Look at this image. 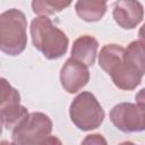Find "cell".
<instances>
[{
  "instance_id": "5",
  "label": "cell",
  "mask_w": 145,
  "mask_h": 145,
  "mask_svg": "<svg viewBox=\"0 0 145 145\" xmlns=\"http://www.w3.org/2000/svg\"><path fill=\"white\" fill-rule=\"evenodd\" d=\"M52 131L51 119L42 112L28 113L11 133V140L15 144H43Z\"/></svg>"
},
{
  "instance_id": "1",
  "label": "cell",
  "mask_w": 145,
  "mask_h": 145,
  "mask_svg": "<svg viewBox=\"0 0 145 145\" xmlns=\"http://www.w3.org/2000/svg\"><path fill=\"white\" fill-rule=\"evenodd\" d=\"M31 36L35 49L49 60L59 59L67 52V35L53 25L48 16H40L32 20Z\"/></svg>"
},
{
  "instance_id": "12",
  "label": "cell",
  "mask_w": 145,
  "mask_h": 145,
  "mask_svg": "<svg viewBox=\"0 0 145 145\" xmlns=\"http://www.w3.org/2000/svg\"><path fill=\"white\" fill-rule=\"evenodd\" d=\"M125 54V48L119 44H106L104 45L99 54L100 67L110 75L112 70L121 62Z\"/></svg>"
},
{
  "instance_id": "16",
  "label": "cell",
  "mask_w": 145,
  "mask_h": 145,
  "mask_svg": "<svg viewBox=\"0 0 145 145\" xmlns=\"http://www.w3.org/2000/svg\"><path fill=\"white\" fill-rule=\"evenodd\" d=\"M143 46H144V49H145V24L139 28V31H138V40H137Z\"/></svg>"
},
{
  "instance_id": "15",
  "label": "cell",
  "mask_w": 145,
  "mask_h": 145,
  "mask_svg": "<svg viewBox=\"0 0 145 145\" xmlns=\"http://www.w3.org/2000/svg\"><path fill=\"white\" fill-rule=\"evenodd\" d=\"M135 99H136V102H137L139 105H142V106L145 109V88L140 89V91H139V92L136 94Z\"/></svg>"
},
{
  "instance_id": "13",
  "label": "cell",
  "mask_w": 145,
  "mask_h": 145,
  "mask_svg": "<svg viewBox=\"0 0 145 145\" xmlns=\"http://www.w3.org/2000/svg\"><path fill=\"white\" fill-rule=\"evenodd\" d=\"M72 0H33L32 9L40 16L54 15L71 5Z\"/></svg>"
},
{
  "instance_id": "14",
  "label": "cell",
  "mask_w": 145,
  "mask_h": 145,
  "mask_svg": "<svg viewBox=\"0 0 145 145\" xmlns=\"http://www.w3.org/2000/svg\"><path fill=\"white\" fill-rule=\"evenodd\" d=\"M87 143H91V144H101V143L106 144V140L101 135H89L83 140V144H87Z\"/></svg>"
},
{
  "instance_id": "6",
  "label": "cell",
  "mask_w": 145,
  "mask_h": 145,
  "mask_svg": "<svg viewBox=\"0 0 145 145\" xmlns=\"http://www.w3.org/2000/svg\"><path fill=\"white\" fill-rule=\"evenodd\" d=\"M28 111L20 105V95L5 78H1L0 92V119L6 129H14L26 116Z\"/></svg>"
},
{
  "instance_id": "4",
  "label": "cell",
  "mask_w": 145,
  "mask_h": 145,
  "mask_svg": "<svg viewBox=\"0 0 145 145\" xmlns=\"http://www.w3.org/2000/svg\"><path fill=\"white\" fill-rule=\"evenodd\" d=\"M69 116L74 125L84 131L100 127L104 120V111L91 92H82L74 99Z\"/></svg>"
},
{
  "instance_id": "2",
  "label": "cell",
  "mask_w": 145,
  "mask_h": 145,
  "mask_svg": "<svg viewBox=\"0 0 145 145\" xmlns=\"http://www.w3.org/2000/svg\"><path fill=\"white\" fill-rule=\"evenodd\" d=\"M145 75V49L138 42H131L126 49L121 62L110 74L113 84L123 91L135 89Z\"/></svg>"
},
{
  "instance_id": "8",
  "label": "cell",
  "mask_w": 145,
  "mask_h": 145,
  "mask_svg": "<svg viewBox=\"0 0 145 145\" xmlns=\"http://www.w3.org/2000/svg\"><path fill=\"white\" fill-rule=\"evenodd\" d=\"M89 80L88 67L74 58L68 59L61 68L60 82L65 91L70 94L80 91Z\"/></svg>"
},
{
  "instance_id": "11",
  "label": "cell",
  "mask_w": 145,
  "mask_h": 145,
  "mask_svg": "<svg viewBox=\"0 0 145 145\" xmlns=\"http://www.w3.org/2000/svg\"><path fill=\"white\" fill-rule=\"evenodd\" d=\"M75 9L83 20L97 22L106 11V2L105 0H77Z\"/></svg>"
},
{
  "instance_id": "9",
  "label": "cell",
  "mask_w": 145,
  "mask_h": 145,
  "mask_svg": "<svg viewBox=\"0 0 145 145\" xmlns=\"http://www.w3.org/2000/svg\"><path fill=\"white\" fill-rule=\"evenodd\" d=\"M113 18L123 29L135 28L144 17V8L138 0H117L113 5Z\"/></svg>"
},
{
  "instance_id": "17",
  "label": "cell",
  "mask_w": 145,
  "mask_h": 145,
  "mask_svg": "<svg viewBox=\"0 0 145 145\" xmlns=\"http://www.w3.org/2000/svg\"><path fill=\"white\" fill-rule=\"evenodd\" d=\"M105 1H106V0H105Z\"/></svg>"
},
{
  "instance_id": "3",
  "label": "cell",
  "mask_w": 145,
  "mask_h": 145,
  "mask_svg": "<svg viewBox=\"0 0 145 145\" xmlns=\"http://www.w3.org/2000/svg\"><path fill=\"white\" fill-rule=\"evenodd\" d=\"M27 20L23 11L9 9L0 16V48L8 56L20 54L27 44Z\"/></svg>"
},
{
  "instance_id": "10",
  "label": "cell",
  "mask_w": 145,
  "mask_h": 145,
  "mask_svg": "<svg viewBox=\"0 0 145 145\" xmlns=\"http://www.w3.org/2000/svg\"><path fill=\"white\" fill-rule=\"evenodd\" d=\"M97 48H99V43L96 39H94L93 36L91 35L79 36L72 44L71 58L83 62L87 67H91L95 61Z\"/></svg>"
},
{
  "instance_id": "7",
  "label": "cell",
  "mask_w": 145,
  "mask_h": 145,
  "mask_svg": "<svg viewBox=\"0 0 145 145\" xmlns=\"http://www.w3.org/2000/svg\"><path fill=\"white\" fill-rule=\"evenodd\" d=\"M110 120L116 128L123 133H139L145 130V109L134 103L122 102L112 108Z\"/></svg>"
}]
</instances>
